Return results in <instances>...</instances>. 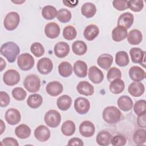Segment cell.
Returning <instances> with one entry per match:
<instances>
[{
	"mask_svg": "<svg viewBox=\"0 0 146 146\" xmlns=\"http://www.w3.org/2000/svg\"><path fill=\"white\" fill-rule=\"evenodd\" d=\"M0 52L9 63H13L20 53V48L15 43L7 42L1 46Z\"/></svg>",
	"mask_w": 146,
	"mask_h": 146,
	"instance_id": "6da1fadb",
	"label": "cell"
},
{
	"mask_svg": "<svg viewBox=\"0 0 146 146\" xmlns=\"http://www.w3.org/2000/svg\"><path fill=\"white\" fill-rule=\"evenodd\" d=\"M103 120L108 124H113L120 120L121 113L115 106H108L106 107L102 113Z\"/></svg>",
	"mask_w": 146,
	"mask_h": 146,
	"instance_id": "7a4b0ae2",
	"label": "cell"
},
{
	"mask_svg": "<svg viewBox=\"0 0 146 146\" xmlns=\"http://www.w3.org/2000/svg\"><path fill=\"white\" fill-rule=\"evenodd\" d=\"M23 86L25 89L30 92H36L40 89V79L36 75H29L24 80Z\"/></svg>",
	"mask_w": 146,
	"mask_h": 146,
	"instance_id": "3957f363",
	"label": "cell"
},
{
	"mask_svg": "<svg viewBox=\"0 0 146 146\" xmlns=\"http://www.w3.org/2000/svg\"><path fill=\"white\" fill-rule=\"evenodd\" d=\"M20 16L17 12L11 11L7 14L4 21L3 25L5 28L9 31L15 30L19 24Z\"/></svg>",
	"mask_w": 146,
	"mask_h": 146,
	"instance_id": "277c9868",
	"label": "cell"
},
{
	"mask_svg": "<svg viewBox=\"0 0 146 146\" xmlns=\"http://www.w3.org/2000/svg\"><path fill=\"white\" fill-rule=\"evenodd\" d=\"M17 64L21 70L28 71L34 67V59L29 53L22 54L17 59Z\"/></svg>",
	"mask_w": 146,
	"mask_h": 146,
	"instance_id": "5b68a950",
	"label": "cell"
},
{
	"mask_svg": "<svg viewBox=\"0 0 146 146\" xmlns=\"http://www.w3.org/2000/svg\"><path fill=\"white\" fill-rule=\"evenodd\" d=\"M44 120L46 125L48 127L56 128L61 122V115L58 111L54 110H50L44 115Z\"/></svg>",
	"mask_w": 146,
	"mask_h": 146,
	"instance_id": "8992f818",
	"label": "cell"
},
{
	"mask_svg": "<svg viewBox=\"0 0 146 146\" xmlns=\"http://www.w3.org/2000/svg\"><path fill=\"white\" fill-rule=\"evenodd\" d=\"M21 79L19 72L13 69L7 70L3 75V80L4 83L9 86H13L17 84Z\"/></svg>",
	"mask_w": 146,
	"mask_h": 146,
	"instance_id": "52a82bcc",
	"label": "cell"
},
{
	"mask_svg": "<svg viewBox=\"0 0 146 146\" xmlns=\"http://www.w3.org/2000/svg\"><path fill=\"white\" fill-rule=\"evenodd\" d=\"M129 55L132 62L139 63L143 67H145V51L139 47H132L129 50Z\"/></svg>",
	"mask_w": 146,
	"mask_h": 146,
	"instance_id": "ba28073f",
	"label": "cell"
},
{
	"mask_svg": "<svg viewBox=\"0 0 146 146\" xmlns=\"http://www.w3.org/2000/svg\"><path fill=\"white\" fill-rule=\"evenodd\" d=\"M90 108L89 100L84 97L77 98L74 101V109L77 113L80 115L87 113Z\"/></svg>",
	"mask_w": 146,
	"mask_h": 146,
	"instance_id": "9c48e42d",
	"label": "cell"
},
{
	"mask_svg": "<svg viewBox=\"0 0 146 146\" xmlns=\"http://www.w3.org/2000/svg\"><path fill=\"white\" fill-rule=\"evenodd\" d=\"M36 68L40 74L47 75L50 73L52 70L53 63L50 59L44 57L38 61Z\"/></svg>",
	"mask_w": 146,
	"mask_h": 146,
	"instance_id": "30bf717a",
	"label": "cell"
},
{
	"mask_svg": "<svg viewBox=\"0 0 146 146\" xmlns=\"http://www.w3.org/2000/svg\"><path fill=\"white\" fill-rule=\"evenodd\" d=\"M5 118L9 124L14 125L20 122L21 115L20 112L16 108H11L6 111Z\"/></svg>",
	"mask_w": 146,
	"mask_h": 146,
	"instance_id": "8fae6325",
	"label": "cell"
},
{
	"mask_svg": "<svg viewBox=\"0 0 146 146\" xmlns=\"http://www.w3.org/2000/svg\"><path fill=\"white\" fill-rule=\"evenodd\" d=\"M79 130L80 135L83 137H90L94 135L95 127L91 121L85 120L80 124Z\"/></svg>",
	"mask_w": 146,
	"mask_h": 146,
	"instance_id": "7c38bea8",
	"label": "cell"
},
{
	"mask_svg": "<svg viewBox=\"0 0 146 146\" xmlns=\"http://www.w3.org/2000/svg\"><path fill=\"white\" fill-rule=\"evenodd\" d=\"M35 137L39 141L44 142L47 141L51 136V132L49 128L44 125H40L34 130Z\"/></svg>",
	"mask_w": 146,
	"mask_h": 146,
	"instance_id": "4fadbf2b",
	"label": "cell"
},
{
	"mask_svg": "<svg viewBox=\"0 0 146 146\" xmlns=\"http://www.w3.org/2000/svg\"><path fill=\"white\" fill-rule=\"evenodd\" d=\"M88 76L89 79L95 84H99L104 79L103 72L96 66H92L88 70Z\"/></svg>",
	"mask_w": 146,
	"mask_h": 146,
	"instance_id": "5bb4252c",
	"label": "cell"
},
{
	"mask_svg": "<svg viewBox=\"0 0 146 146\" xmlns=\"http://www.w3.org/2000/svg\"><path fill=\"white\" fill-rule=\"evenodd\" d=\"M60 29L59 25L54 22H49L44 27V34L50 39L56 38L60 34Z\"/></svg>",
	"mask_w": 146,
	"mask_h": 146,
	"instance_id": "9a60e30c",
	"label": "cell"
},
{
	"mask_svg": "<svg viewBox=\"0 0 146 146\" xmlns=\"http://www.w3.org/2000/svg\"><path fill=\"white\" fill-rule=\"evenodd\" d=\"M134 21V17L129 12H125L121 14L118 18L117 25L122 26L127 30L131 27Z\"/></svg>",
	"mask_w": 146,
	"mask_h": 146,
	"instance_id": "2e32d148",
	"label": "cell"
},
{
	"mask_svg": "<svg viewBox=\"0 0 146 146\" xmlns=\"http://www.w3.org/2000/svg\"><path fill=\"white\" fill-rule=\"evenodd\" d=\"M47 93L51 96H56L62 93L63 91V85L58 81L49 82L46 87Z\"/></svg>",
	"mask_w": 146,
	"mask_h": 146,
	"instance_id": "e0dca14e",
	"label": "cell"
},
{
	"mask_svg": "<svg viewBox=\"0 0 146 146\" xmlns=\"http://www.w3.org/2000/svg\"><path fill=\"white\" fill-rule=\"evenodd\" d=\"M55 55L59 58H63L68 55L70 52V46L64 42H59L56 43L54 47Z\"/></svg>",
	"mask_w": 146,
	"mask_h": 146,
	"instance_id": "ac0fdd59",
	"label": "cell"
},
{
	"mask_svg": "<svg viewBox=\"0 0 146 146\" xmlns=\"http://www.w3.org/2000/svg\"><path fill=\"white\" fill-rule=\"evenodd\" d=\"M129 76L134 82H140L145 78V72L141 67L136 66H132L129 70Z\"/></svg>",
	"mask_w": 146,
	"mask_h": 146,
	"instance_id": "d6986e66",
	"label": "cell"
},
{
	"mask_svg": "<svg viewBox=\"0 0 146 146\" xmlns=\"http://www.w3.org/2000/svg\"><path fill=\"white\" fill-rule=\"evenodd\" d=\"M128 92L134 97L141 96L145 91L144 85L139 82L131 83L128 88Z\"/></svg>",
	"mask_w": 146,
	"mask_h": 146,
	"instance_id": "ffe728a7",
	"label": "cell"
},
{
	"mask_svg": "<svg viewBox=\"0 0 146 146\" xmlns=\"http://www.w3.org/2000/svg\"><path fill=\"white\" fill-rule=\"evenodd\" d=\"M77 91L81 95L91 96L94 93V87L87 81L80 82L76 86Z\"/></svg>",
	"mask_w": 146,
	"mask_h": 146,
	"instance_id": "44dd1931",
	"label": "cell"
},
{
	"mask_svg": "<svg viewBox=\"0 0 146 146\" xmlns=\"http://www.w3.org/2000/svg\"><path fill=\"white\" fill-rule=\"evenodd\" d=\"M99 34V27L95 25L91 24L85 28L83 32V36L87 40L92 41L98 36Z\"/></svg>",
	"mask_w": 146,
	"mask_h": 146,
	"instance_id": "7402d4cb",
	"label": "cell"
},
{
	"mask_svg": "<svg viewBox=\"0 0 146 146\" xmlns=\"http://www.w3.org/2000/svg\"><path fill=\"white\" fill-rule=\"evenodd\" d=\"M73 70L75 74L80 78H84L87 74V65L84 61L77 60L73 66Z\"/></svg>",
	"mask_w": 146,
	"mask_h": 146,
	"instance_id": "603a6c76",
	"label": "cell"
},
{
	"mask_svg": "<svg viewBox=\"0 0 146 146\" xmlns=\"http://www.w3.org/2000/svg\"><path fill=\"white\" fill-rule=\"evenodd\" d=\"M117 104L120 110L127 112L132 108L133 103L130 97L127 95H123L117 99Z\"/></svg>",
	"mask_w": 146,
	"mask_h": 146,
	"instance_id": "cb8c5ba5",
	"label": "cell"
},
{
	"mask_svg": "<svg viewBox=\"0 0 146 146\" xmlns=\"http://www.w3.org/2000/svg\"><path fill=\"white\" fill-rule=\"evenodd\" d=\"M113 59V56L111 55L103 54L98 58L97 64L100 68L108 70L112 64Z\"/></svg>",
	"mask_w": 146,
	"mask_h": 146,
	"instance_id": "d4e9b609",
	"label": "cell"
},
{
	"mask_svg": "<svg viewBox=\"0 0 146 146\" xmlns=\"http://www.w3.org/2000/svg\"><path fill=\"white\" fill-rule=\"evenodd\" d=\"M127 38V41L130 44L137 45L141 42L143 40V35L140 30L137 29H133L129 31Z\"/></svg>",
	"mask_w": 146,
	"mask_h": 146,
	"instance_id": "484cf974",
	"label": "cell"
},
{
	"mask_svg": "<svg viewBox=\"0 0 146 146\" xmlns=\"http://www.w3.org/2000/svg\"><path fill=\"white\" fill-rule=\"evenodd\" d=\"M127 30L125 28L117 26L112 31V38L115 42H120L127 36Z\"/></svg>",
	"mask_w": 146,
	"mask_h": 146,
	"instance_id": "4316f807",
	"label": "cell"
},
{
	"mask_svg": "<svg viewBox=\"0 0 146 146\" xmlns=\"http://www.w3.org/2000/svg\"><path fill=\"white\" fill-rule=\"evenodd\" d=\"M72 99L67 95H63L59 96L56 100L58 108L62 111L68 110L71 106Z\"/></svg>",
	"mask_w": 146,
	"mask_h": 146,
	"instance_id": "83f0119b",
	"label": "cell"
},
{
	"mask_svg": "<svg viewBox=\"0 0 146 146\" xmlns=\"http://www.w3.org/2000/svg\"><path fill=\"white\" fill-rule=\"evenodd\" d=\"M112 136L111 134L106 131H102L99 132L96 138V143L102 146H107L111 143Z\"/></svg>",
	"mask_w": 146,
	"mask_h": 146,
	"instance_id": "f1b7e54d",
	"label": "cell"
},
{
	"mask_svg": "<svg viewBox=\"0 0 146 146\" xmlns=\"http://www.w3.org/2000/svg\"><path fill=\"white\" fill-rule=\"evenodd\" d=\"M31 132L30 128L25 124H21L15 129V135L21 139H25L30 137Z\"/></svg>",
	"mask_w": 146,
	"mask_h": 146,
	"instance_id": "f546056e",
	"label": "cell"
},
{
	"mask_svg": "<svg viewBox=\"0 0 146 146\" xmlns=\"http://www.w3.org/2000/svg\"><path fill=\"white\" fill-rule=\"evenodd\" d=\"M96 12V7L91 2H86L81 7V13L87 18H90L94 17Z\"/></svg>",
	"mask_w": 146,
	"mask_h": 146,
	"instance_id": "4dcf8cb0",
	"label": "cell"
},
{
	"mask_svg": "<svg viewBox=\"0 0 146 146\" xmlns=\"http://www.w3.org/2000/svg\"><path fill=\"white\" fill-rule=\"evenodd\" d=\"M43 103L42 96L38 94H34L29 95L27 100V104L31 108H39Z\"/></svg>",
	"mask_w": 146,
	"mask_h": 146,
	"instance_id": "1f68e13d",
	"label": "cell"
},
{
	"mask_svg": "<svg viewBox=\"0 0 146 146\" xmlns=\"http://www.w3.org/2000/svg\"><path fill=\"white\" fill-rule=\"evenodd\" d=\"M109 88L112 93L114 94H119L124 90L125 83L121 79H116L111 82Z\"/></svg>",
	"mask_w": 146,
	"mask_h": 146,
	"instance_id": "d6a6232c",
	"label": "cell"
},
{
	"mask_svg": "<svg viewBox=\"0 0 146 146\" xmlns=\"http://www.w3.org/2000/svg\"><path fill=\"white\" fill-rule=\"evenodd\" d=\"M72 52L77 55H84L87 51V46L86 43L82 40L75 41L72 44Z\"/></svg>",
	"mask_w": 146,
	"mask_h": 146,
	"instance_id": "836d02e7",
	"label": "cell"
},
{
	"mask_svg": "<svg viewBox=\"0 0 146 146\" xmlns=\"http://www.w3.org/2000/svg\"><path fill=\"white\" fill-rule=\"evenodd\" d=\"M129 62V56L127 52L120 51L116 52L115 55V63L120 67L127 66Z\"/></svg>",
	"mask_w": 146,
	"mask_h": 146,
	"instance_id": "e575fe53",
	"label": "cell"
},
{
	"mask_svg": "<svg viewBox=\"0 0 146 146\" xmlns=\"http://www.w3.org/2000/svg\"><path fill=\"white\" fill-rule=\"evenodd\" d=\"M76 129L75 123L71 120H66L62 125L61 131L66 136H70L74 134Z\"/></svg>",
	"mask_w": 146,
	"mask_h": 146,
	"instance_id": "d590c367",
	"label": "cell"
},
{
	"mask_svg": "<svg viewBox=\"0 0 146 146\" xmlns=\"http://www.w3.org/2000/svg\"><path fill=\"white\" fill-rule=\"evenodd\" d=\"M72 65L68 62H62L58 66L59 74L64 78L70 76L72 73Z\"/></svg>",
	"mask_w": 146,
	"mask_h": 146,
	"instance_id": "8d00e7d4",
	"label": "cell"
},
{
	"mask_svg": "<svg viewBox=\"0 0 146 146\" xmlns=\"http://www.w3.org/2000/svg\"><path fill=\"white\" fill-rule=\"evenodd\" d=\"M56 9L51 5L45 6L42 10V15L45 19L47 20L53 19L56 16Z\"/></svg>",
	"mask_w": 146,
	"mask_h": 146,
	"instance_id": "74e56055",
	"label": "cell"
},
{
	"mask_svg": "<svg viewBox=\"0 0 146 146\" xmlns=\"http://www.w3.org/2000/svg\"><path fill=\"white\" fill-rule=\"evenodd\" d=\"M133 140L136 144L139 145L145 144L146 142L145 130L141 128L137 129L133 135Z\"/></svg>",
	"mask_w": 146,
	"mask_h": 146,
	"instance_id": "f35d334b",
	"label": "cell"
},
{
	"mask_svg": "<svg viewBox=\"0 0 146 146\" xmlns=\"http://www.w3.org/2000/svg\"><path fill=\"white\" fill-rule=\"evenodd\" d=\"M72 17L71 13L66 9H61L57 11L56 18L58 20L62 23L68 22Z\"/></svg>",
	"mask_w": 146,
	"mask_h": 146,
	"instance_id": "ab89813d",
	"label": "cell"
},
{
	"mask_svg": "<svg viewBox=\"0 0 146 146\" xmlns=\"http://www.w3.org/2000/svg\"><path fill=\"white\" fill-rule=\"evenodd\" d=\"M76 35L77 32L75 28L71 25L66 26L63 30V36L67 40H73L76 38Z\"/></svg>",
	"mask_w": 146,
	"mask_h": 146,
	"instance_id": "60d3db41",
	"label": "cell"
},
{
	"mask_svg": "<svg viewBox=\"0 0 146 146\" xmlns=\"http://www.w3.org/2000/svg\"><path fill=\"white\" fill-rule=\"evenodd\" d=\"M31 53L36 57L39 58L44 54V48L43 45L39 42H34L30 46Z\"/></svg>",
	"mask_w": 146,
	"mask_h": 146,
	"instance_id": "b9f144b4",
	"label": "cell"
},
{
	"mask_svg": "<svg viewBox=\"0 0 146 146\" xmlns=\"http://www.w3.org/2000/svg\"><path fill=\"white\" fill-rule=\"evenodd\" d=\"M121 71L116 67H113L110 68L107 74V80L111 82L116 79H121Z\"/></svg>",
	"mask_w": 146,
	"mask_h": 146,
	"instance_id": "7bdbcfd3",
	"label": "cell"
},
{
	"mask_svg": "<svg viewBox=\"0 0 146 146\" xmlns=\"http://www.w3.org/2000/svg\"><path fill=\"white\" fill-rule=\"evenodd\" d=\"M133 110L137 116L146 113L145 100L143 99L137 101L133 106Z\"/></svg>",
	"mask_w": 146,
	"mask_h": 146,
	"instance_id": "ee69618b",
	"label": "cell"
},
{
	"mask_svg": "<svg viewBox=\"0 0 146 146\" xmlns=\"http://www.w3.org/2000/svg\"><path fill=\"white\" fill-rule=\"evenodd\" d=\"M13 97L17 100L22 101L25 99L27 93L26 91L21 87H15L11 92Z\"/></svg>",
	"mask_w": 146,
	"mask_h": 146,
	"instance_id": "f6af8a7d",
	"label": "cell"
},
{
	"mask_svg": "<svg viewBox=\"0 0 146 146\" xmlns=\"http://www.w3.org/2000/svg\"><path fill=\"white\" fill-rule=\"evenodd\" d=\"M128 8L134 12H139L144 7L143 1H127Z\"/></svg>",
	"mask_w": 146,
	"mask_h": 146,
	"instance_id": "bcb514c9",
	"label": "cell"
},
{
	"mask_svg": "<svg viewBox=\"0 0 146 146\" xmlns=\"http://www.w3.org/2000/svg\"><path fill=\"white\" fill-rule=\"evenodd\" d=\"M127 143L126 137L121 135H116L112 137L111 143L114 146H123Z\"/></svg>",
	"mask_w": 146,
	"mask_h": 146,
	"instance_id": "7dc6e473",
	"label": "cell"
},
{
	"mask_svg": "<svg viewBox=\"0 0 146 146\" xmlns=\"http://www.w3.org/2000/svg\"><path fill=\"white\" fill-rule=\"evenodd\" d=\"M113 7L119 11H123L128 8L127 5V1L116 0L112 2Z\"/></svg>",
	"mask_w": 146,
	"mask_h": 146,
	"instance_id": "c3c4849f",
	"label": "cell"
},
{
	"mask_svg": "<svg viewBox=\"0 0 146 146\" xmlns=\"http://www.w3.org/2000/svg\"><path fill=\"white\" fill-rule=\"evenodd\" d=\"M10 102V98L8 94L5 91L0 92V106L1 107H7Z\"/></svg>",
	"mask_w": 146,
	"mask_h": 146,
	"instance_id": "681fc988",
	"label": "cell"
},
{
	"mask_svg": "<svg viewBox=\"0 0 146 146\" xmlns=\"http://www.w3.org/2000/svg\"><path fill=\"white\" fill-rule=\"evenodd\" d=\"M2 145H12V146H18L19 143L17 140L13 137H6L4 138L1 141Z\"/></svg>",
	"mask_w": 146,
	"mask_h": 146,
	"instance_id": "f907efd6",
	"label": "cell"
},
{
	"mask_svg": "<svg viewBox=\"0 0 146 146\" xmlns=\"http://www.w3.org/2000/svg\"><path fill=\"white\" fill-rule=\"evenodd\" d=\"M84 143L82 139L78 137H73L70 139L67 143V145H78L83 146Z\"/></svg>",
	"mask_w": 146,
	"mask_h": 146,
	"instance_id": "816d5d0a",
	"label": "cell"
},
{
	"mask_svg": "<svg viewBox=\"0 0 146 146\" xmlns=\"http://www.w3.org/2000/svg\"><path fill=\"white\" fill-rule=\"evenodd\" d=\"M145 115L146 113L138 116L137 121V124L140 127H143V128L145 127Z\"/></svg>",
	"mask_w": 146,
	"mask_h": 146,
	"instance_id": "f5cc1de1",
	"label": "cell"
},
{
	"mask_svg": "<svg viewBox=\"0 0 146 146\" xmlns=\"http://www.w3.org/2000/svg\"><path fill=\"white\" fill-rule=\"evenodd\" d=\"M64 5L69 7H76L78 3V1H63Z\"/></svg>",
	"mask_w": 146,
	"mask_h": 146,
	"instance_id": "db71d44e",
	"label": "cell"
},
{
	"mask_svg": "<svg viewBox=\"0 0 146 146\" xmlns=\"http://www.w3.org/2000/svg\"><path fill=\"white\" fill-rule=\"evenodd\" d=\"M0 59H1V70H0V71H2L6 67V62L1 57Z\"/></svg>",
	"mask_w": 146,
	"mask_h": 146,
	"instance_id": "11a10c76",
	"label": "cell"
},
{
	"mask_svg": "<svg viewBox=\"0 0 146 146\" xmlns=\"http://www.w3.org/2000/svg\"><path fill=\"white\" fill-rule=\"evenodd\" d=\"M1 135H2L4 131V130H5V124L3 123L2 120H1Z\"/></svg>",
	"mask_w": 146,
	"mask_h": 146,
	"instance_id": "9f6ffc18",
	"label": "cell"
},
{
	"mask_svg": "<svg viewBox=\"0 0 146 146\" xmlns=\"http://www.w3.org/2000/svg\"><path fill=\"white\" fill-rule=\"evenodd\" d=\"M11 2H13V3H23V2H25V1H21V2H17V1H11Z\"/></svg>",
	"mask_w": 146,
	"mask_h": 146,
	"instance_id": "6f0895ef",
	"label": "cell"
}]
</instances>
